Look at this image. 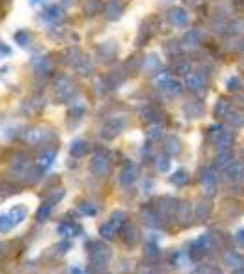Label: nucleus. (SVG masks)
Segmentation results:
<instances>
[{
  "label": "nucleus",
  "instance_id": "26",
  "mask_svg": "<svg viewBox=\"0 0 244 274\" xmlns=\"http://www.w3.org/2000/svg\"><path fill=\"white\" fill-rule=\"evenodd\" d=\"M104 11H106L108 21H119L120 17H122V6L119 4V0H111V2H108Z\"/></svg>",
  "mask_w": 244,
  "mask_h": 274
},
{
  "label": "nucleus",
  "instance_id": "33",
  "mask_svg": "<svg viewBox=\"0 0 244 274\" xmlns=\"http://www.w3.org/2000/svg\"><path fill=\"white\" fill-rule=\"evenodd\" d=\"M160 258V252H159V247L155 243H148L144 249V259L148 263H157Z\"/></svg>",
  "mask_w": 244,
  "mask_h": 274
},
{
  "label": "nucleus",
  "instance_id": "38",
  "mask_svg": "<svg viewBox=\"0 0 244 274\" xmlns=\"http://www.w3.org/2000/svg\"><path fill=\"white\" fill-rule=\"evenodd\" d=\"M184 112L188 113L189 119H195V117L202 115L204 108H202V104H199V102H188V104H184Z\"/></svg>",
  "mask_w": 244,
  "mask_h": 274
},
{
  "label": "nucleus",
  "instance_id": "46",
  "mask_svg": "<svg viewBox=\"0 0 244 274\" xmlns=\"http://www.w3.org/2000/svg\"><path fill=\"white\" fill-rule=\"evenodd\" d=\"M160 137H162V126L160 124H150V128H148V139L150 141H157Z\"/></svg>",
  "mask_w": 244,
  "mask_h": 274
},
{
  "label": "nucleus",
  "instance_id": "48",
  "mask_svg": "<svg viewBox=\"0 0 244 274\" xmlns=\"http://www.w3.org/2000/svg\"><path fill=\"white\" fill-rule=\"evenodd\" d=\"M229 104H231L233 110H240V108L244 110V97L239 95V93H233V95L229 97Z\"/></svg>",
  "mask_w": 244,
  "mask_h": 274
},
{
  "label": "nucleus",
  "instance_id": "45",
  "mask_svg": "<svg viewBox=\"0 0 244 274\" xmlns=\"http://www.w3.org/2000/svg\"><path fill=\"white\" fill-rule=\"evenodd\" d=\"M180 50H182V46H180L177 41H169L164 44V51L169 57H177L180 53Z\"/></svg>",
  "mask_w": 244,
  "mask_h": 274
},
{
  "label": "nucleus",
  "instance_id": "3",
  "mask_svg": "<svg viewBox=\"0 0 244 274\" xmlns=\"http://www.w3.org/2000/svg\"><path fill=\"white\" fill-rule=\"evenodd\" d=\"M90 259H91V265L102 269V267H106V265L110 263L111 249L106 243H102V241H91L90 243Z\"/></svg>",
  "mask_w": 244,
  "mask_h": 274
},
{
  "label": "nucleus",
  "instance_id": "9",
  "mask_svg": "<svg viewBox=\"0 0 244 274\" xmlns=\"http://www.w3.org/2000/svg\"><path fill=\"white\" fill-rule=\"evenodd\" d=\"M166 19H168L169 24L175 26V28H186V26L189 24L188 11H186L184 8H180V6H175V8L168 10V13H166Z\"/></svg>",
  "mask_w": 244,
  "mask_h": 274
},
{
  "label": "nucleus",
  "instance_id": "5",
  "mask_svg": "<svg viewBox=\"0 0 244 274\" xmlns=\"http://www.w3.org/2000/svg\"><path fill=\"white\" fill-rule=\"evenodd\" d=\"M22 137H24V141L28 143V145L39 147V145H46V143L50 141V137H55V135H53V132H51L50 128H46V126H30L22 132Z\"/></svg>",
  "mask_w": 244,
  "mask_h": 274
},
{
  "label": "nucleus",
  "instance_id": "44",
  "mask_svg": "<svg viewBox=\"0 0 244 274\" xmlns=\"http://www.w3.org/2000/svg\"><path fill=\"white\" fill-rule=\"evenodd\" d=\"M15 41H17V44L22 46V48H28V46L31 44V37H30L28 31L20 30V31H17V33H15Z\"/></svg>",
  "mask_w": 244,
  "mask_h": 274
},
{
  "label": "nucleus",
  "instance_id": "18",
  "mask_svg": "<svg viewBox=\"0 0 244 274\" xmlns=\"http://www.w3.org/2000/svg\"><path fill=\"white\" fill-rule=\"evenodd\" d=\"M200 183H202V188L208 196L215 194V176L209 168H202L200 170Z\"/></svg>",
  "mask_w": 244,
  "mask_h": 274
},
{
  "label": "nucleus",
  "instance_id": "11",
  "mask_svg": "<svg viewBox=\"0 0 244 274\" xmlns=\"http://www.w3.org/2000/svg\"><path fill=\"white\" fill-rule=\"evenodd\" d=\"M153 33H155V26H153V21H144L142 24H140V30H139V33H137V46H144L146 42L150 41L151 37H153Z\"/></svg>",
  "mask_w": 244,
  "mask_h": 274
},
{
  "label": "nucleus",
  "instance_id": "55",
  "mask_svg": "<svg viewBox=\"0 0 244 274\" xmlns=\"http://www.w3.org/2000/svg\"><path fill=\"white\" fill-rule=\"evenodd\" d=\"M235 8H237L240 13H244V0H235Z\"/></svg>",
  "mask_w": 244,
  "mask_h": 274
},
{
  "label": "nucleus",
  "instance_id": "37",
  "mask_svg": "<svg viewBox=\"0 0 244 274\" xmlns=\"http://www.w3.org/2000/svg\"><path fill=\"white\" fill-rule=\"evenodd\" d=\"M231 154L228 152V150H224V152H220L219 156H217V158H215V167L217 168H220V170H224L226 167H229V165H231Z\"/></svg>",
  "mask_w": 244,
  "mask_h": 274
},
{
  "label": "nucleus",
  "instance_id": "56",
  "mask_svg": "<svg viewBox=\"0 0 244 274\" xmlns=\"http://www.w3.org/2000/svg\"><path fill=\"white\" fill-rule=\"evenodd\" d=\"M71 274H84V272H82L80 269H73V270H71Z\"/></svg>",
  "mask_w": 244,
  "mask_h": 274
},
{
  "label": "nucleus",
  "instance_id": "32",
  "mask_svg": "<svg viewBox=\"0 0 244 274\" xmlns=\"http://www.w3.org/2000/svg\"><path fill=\"white\" fill-rule=\"evenodd\" d=\"M31 66L35 68V71L39 75H46V73H50L51 70V62L50 59H46V57H39L37 61L31 62Z\"/></svg>",
  "mask_w": 244,
  "mask_h": 274
},
{
  "label": "nucleus",
  "instance_id": "12",
  "mask_svg": "<svg viewBox=\"0 0 244 274\" xmlns=\"http://www.w3.org/2000/svg\"><path fill=\"white\" fill-rule=\"evenodd\" d=\"M97 55L102 62H111L117 57V44L115 42H102L97 48Z\"/></svg>",
  "mask_w": 244,
  "mask_h": 274
},
{
  "label": "nucleus",
  "instance_id": "36",
  "mask_svg": "<svg viewBox=\"0 0 244 274\" xmlns=\"http://www.w3.org/2000/svg\"><path fill=\"white\" fill-rule=\"evenodd\" d=\"M224 259H226V265H229L231 269H242L244 267V258L242 256H239V254L228 252L224 256Z\"/></svg>",
  "mask_w": 244,
  "mask_h": 274
},
{
  "label": "nucleus",
  "instance_id": "40",
  "mask_svg": "<svg viewBox=\"0 0 244 274\" xmlns=\"http://www.w3.org/2000/svg\"><path fill=\"white\" fill-rule=\"evenodd\" d=\"M231 143H233V133L226 130V132L222 133V137H220L219 141L215 143V147L219 148L220 152H224V150H228V148L231 147Z\"/></svg>",
  "mask_w": 244,
  "mask_h": 274
},
{
  "label": "nucleus",
  "instance_id": "2",
  "mask_svg": "<svg viewBox=\"0 0 244 274\" xmlns=\"http://www.w3.org/2000/svg\"><path fill=\"white\" fill-rule=\"evenodd\" d=\"M126 124H128V119H126L124 115L110 117V119L102 124V128H100V137H102L104 141H111V139H115L117 135H120V133L124 132Z\"/></svg>",
  "mask_w": 244,
  "mask_h": 274
},
{
  "label": "nucleus",
  "instance_id": "17",
  "mask_svg": "<svg viewBox=\"0 0 244 274\" xmlns=\"http://www.w3.org/2000/svg\"><path fill=\"white\" fill-rule=\"evenodd\" d=\"M200 42V35L197 30H189L186 31L184 35H182V39H180V46H182V50H193V48H197Z\"/></svg>",
  "mask_w": 244,
  "mask_h": 274
},
{
  "label": "nucleus",
  "instance_id": "42",
  "mask_svg": "<svg viewBox=\"0 0 244 274\" xmlns=\"http://www.w3.org/2000/svg\"><path fill=\"white\" fill-rule=\"evenodd\" d=\"M51 205L50 203H42L39 207V210H37V221H39V223H44L46 219H50V214H51Z\"/></svg>",
  "mask_w": 244,
  "mask_h": 274
},
{
  "label": "nucleus",
  "instance_id": "6",
  "mask_svg": "<svg viewBox=\"0 0 244 274\" xmlns=\"http://www.w3.org/2000/svg\"><path fill=\"white\" fill-rule=\"evenodd\" d=\"M90 170L93 176L97 178H106L111 170V159L110 156L106 152H97L91 158V163H90Z\"/></svg>",
  "mask_w": 244,
  "mask_h": 274
},
{
  "label": "nucleus",
  "instance_id": "58",
  "mask_svg": "<svg viewBox=\"0 0 244 274\" xmlns=\"http://www.w3.org/2000/svg\"><path fill=\"white\" fill-rule=\"evenodd\" d=\"M240 181H242V187H244V174H242V178H240Z\"/></svg>",
  "mask_w": 244,
  "mask_h": 274
},
{
  "label": "nucleus",
  "instance_id": "62",
  "mask_svg": "<svg viewBox=\"0 0 244 274\" xmlns=\"http://www.w3.org/2000/svg\"><path fill=\"white\" fill-rule=\"evenodd\" d=\"M151 274H155V272H151Z\"/></svg>",
  "mask_w": 244,
  "mask_h": 274
},
{
  "label": "nucleus",
  "instance_id": "52",
  "mask_svg": "<svg viewBox=\"0 0 244 274\" xmlns=\"http://www.w3.org/2000/svg\"><path fill=\"white\" fill-rule=\"evenodd\" d=\"M208 212H209V207L206 203H200L199 207H197V216H199L200 219H204L206 216H208Z\"/></svg>",
  "mask_w": 244,
  "mask_h": 274
},
{
  "label": "nucleus",
  "instance_id": "29",
  "mask_svg": "<svg viewBox=\"0 0 244 274\" xmlns=\"http://www.w3.org/2000/svg\"><path fill=\"white\" fill-rule=\"evenodd\" d=\"M231 110V104H229V99L226 101L224 97H220L219 101H217V104H215L213 108V115L217 117V119H224L226 115H228V112Z\"/></svg>",
  "mask_w": 244,
  "mask_h": 274
},
{
  "label": "nucleus",
  "instance_id": "22",
  "mask_svg": "<svg viewBox=\"0 0 244 274\" xmlns=\"http://www.w3.org/2000/svg\"><path fill=\"white\" fill-rule=\"evenodd\" d=\"M224 33L228 37H240L244 35V19H233L224 26Z\"/></svg>",
  "mask_w": 244,
  "mask_h": 274
},
{
  "label": "nucleus",
  "instance_id": "35",
  "mask_svg": "<svg viewBox=\"0 0 244 274\" xmlns=\"http://www.w3.org/2000/svg\"><path fill=\"white\" fill-rule=\"evenodd\" d=\"M173 73L179 77H188L191 73V64L188 61H184V59H180V61H177L173 64Z\"/></svg>",
  "mask_w": 244,
  "mask_h": 274
},
{
  "label": "nucleus",
  "instance_id": "1",
  "mask_svg": "<svg viewBox=\"0 0 244 274\" xmlns=\"http://www.w3.org/2000/svg\"><path fill=\"white\" fill-rule=\"evenodd\" d=\"M53 93H55V101L59 104H64V102L71 101L75 97V82L71 81L68 75H59L57 81L53 82Z\"/></svg>",
  "mask_w": 244,
  "mask_h": 274
},
{
  "label": "nucleus",
  "instance_id": "13",
  "mask_svg": "<svg viewBox=\"0 0 244 274\" xmlns=\"http://www.w3.org/2000/svg\"><path fill=\"white\" fill-rule=\"evenodd\" d=\"M180 150H182V145H180V139L177 135H168L164 141V154L168 158H175L179 156Z\"/></svg>",
  "mask_w": 244,
  "mask_h": 274
},
{
  "label": "nucleus",
  "instance_id": "53",
  "mask_svg": "<svg viewBox=\"0 0 244 274\" xmlns=\"http://www.w3.org/2000/svg\"><path fill=\"white\" fill-rule=\"evenodd\" d=\"M70 247H71L70 241H64V243H59V245H57V249H59L60 254H62V252H68V250H70Z\"/></svg>",
  "mask_w": 244,
  "mask_h": 274
},
{
  "label": "nucleus",
  "instance_id": "49",
  "mask_svg": "<svg viewBox=\"0 0 244 274\" xmlns=\"http://www.w3.org/2000/svg\"><path fill=\"white\" fill-rule=\"evenodd\" d=\"M226 88L229 91H237L239 88H242V82H240L239 77H229L228 81H226Z\"/></svg>",
  "mask_w": 244,
  "mask_h": 274
},
{
  "label": "nucleus",
  "instance_id": "39",
  "mask_svg": "<svg viewBox=\"0 0 244 274\" xmlns=\"http://www.w3.org/2000/svg\"><path fill=\"white\" fill-rule=\"evenodd\" d=\"M224 132H226V130H224L222 124H211V126L208 128V139L215 145V143L222 137V133H224Z\"/></svg>",
  "mask_w": 244,
  "mask_h": 274
},
{
  "label": "nucleus",
  "instance_id": "51",
  "mask_svg": "<svg viewBox=\"0 0 244 274\" xmlns=\"http://www.w3.org/2000/svg\"><path fill=\"white\" fill-rule=\"evenodd\" d=\"M169 158H159L157 159V167H159L160 172H168L169 170Z\"/></svg>",
  "mask_w": 244,
  "mask_h": 274
},
{
  "label": "nucleus",
  "instance_id": "19",
  "mask_svg": "<svg viewBox=\"0 0 244 274\" xmlns=\"http://www.w3.org/2000/svg\"><path fill=\"white\" fill-rule=\"evenodd\" d=\"M160 115H162V113L159 112V108L151 106V104H148V106H144L142 110H140V117H142V121L148 122V124H159Z\"/></svg>",
  "mask_w": 244,
  "mask_h": 274
},
{
  "label": "nucleus",
  "instance_id": "21",
  "mask_svg": "<svg viewBox=\"0 0 244 274\" xmlns=\"http://www.w3.org/2000/svg\"><path fill=\"white\" fill-rule=\"evenodd\" d=\"M90 152V143L86 139H75V141L70 145V154L73 158H82Z\"/></svg>",
  "mask_w": 244,
  "mask_h": 274
},
{
  "label": "nucleus",
  "instance_id": "59",
  "mask_svg": "<svg viewBox=\"0 0 244 274\" xmlns=\"http://www.w3.org/2000/svg\"><path fill=\"white\" fill-rule=\"evenodd\" d=\"M2 250H4V249H2V245H0V254H2Z\"/></svg>",
  "mask_w": 244,
  "mask_h": 274
},
{
  "label": "nucleus",
  "instance_id": "28",
  "mask_svg": "<svg viewBox=\"0 0 244 274\" xmlns=\"http://www.w3.org/2000/svg\"><path fill=\"white\" fill-rule=\"evenodd\" d=\"M224 121L228 122V126H231V128H242L244 126V117H242V113L239 112V110H229L228 112V115L224 117Z\"/></svg>",
  "mask_w": 244,
  "mask_h": 274
},
{
  "label": "nucleus",
  "instance_id": "43",
  "mask_svg": "<svg viewBox=\"0 0 244 274\" xmlns=\"http://www.w3.org/2000/svg\"><path fill=\"white\" fill-rule=\"evenodd\" d=\"M15 227L17 225L13 223L10 214H2V216H0V232H10V230H13Z\"/></svg>",
  "mask_w": 244,
  "mask_h": 274
},
{
  "label": "nucleus",
  "instance_id": "24",
  "mask_svg": "<svg viewBox=\"0 0 244 274\" xmlns=\"http://www.w3.org/2000/svg\"><path fill=\"white\" fill-rule=\"evenodd\" d=\"M64 19V10L60 6H50L44 13V21L50 22V24H57Z\"/></svg>",
  "mask_w": 244,
  "mask_h": 274
},
{
  "label": "nucleus",
  "instance_id": "30",
  "mask_svg": "<svg viewBox=\"0 0 244 274\" xmlns=\"http://www.w3.org/2000/svg\"><path fill=\"white\" fill-rule=\"evenodd\" d=\"M57 232H59L60 236H64V238H73V236H79L80 228L77 227V225L70 223V221H64V223L59 225Z\"/></svg>",
  "mask_w": 244,
  "mask_h": 274
},
{
  "label": "nucleus",
  "instance_id": "20",
  "mask_svg": "<svg viewBox=\"0 0 244 274\" xmlns=\"http://www.w3.org/2000/svg\"><path fill=\"white\" fill-rule=\"evenodd\" d=\"M102 10H104L102 0H84V2H82V13H84L86 17L99 15Z\"/></svg>",
  "mask_w": 244,
  "mask_h": 274
},
{
  "label": "nucleus",
  "instance_id": "23",
  "mask_svg": "<svg viewBox=\"0 0 244 274\" xmlns=\"http://www.w3.org/2000/svg\"><path fill=\"white\" fill-rule=\"evenodd\" d=\"M222 172H224V179H226V181H237V179L242 178L244 167L240 165V163H231V165H229V167H226Z\"/></svg>",
  "mask_w": 244,
  "mask_h": 274
},
{
  "label": "nucleus",
  "instance_id": "34",
  "mask_svg": "<svg viewBox=\"0 0 244 274\" xmlns=\"http://www.w3.org/2000/svg\"><path fill=\"white\" fill-rule=\"evenodd\" d=\"M66 196V190L64 188H53V190H50V194L46 196V203H50L51 207H55V205H59L62 199H64Z\"/></svg>",
  "mask_w": 244,
  "mask_h": 274
},
{
  "label": "nucleus",
  "instance_id": "61",
  "mask_svg": "<svg viewBox=\"0 0 244 274\" xmlns=\"http://www.w3.org/2000/svg\"><path fill=\"white\" fill-rule=\"evenodd\" d=\"M242 88H244V82H242Z\"/></svg>",
  "mask_w": 244,
  "mask_h": 274
},
{
  "label": "nucleus",
  "instance_id": "14",
  "mask_svg": "<svg viewBox=\"0 0 244 274\" xmlns=\"http://www.w3.org/2000/svg\"><path fill=\"white\" fill-rule=\"evenodd\" d=\"M177 201L173 198H160L159 199V205H157V210H159L160 216H164V218H169V216H173L175 210H177Z\"/></svg>",
  "mask_w": 244,
  "mask_h": 274
},
{
  "label": "nucleus",
  "instance_id": "47",
  "mask_svg": "<svg viewBox=\"0 0 244 274\" xmlns=\"http://www.w3.org/2000/svg\"><path fill=\"white\" fill-rule=\"evenodd\" d=\"M79 210L84 214V216H95V214L99 212V208L95 207L93 203H86V201L79 205Z\"/></svg>",
  "mask_w": 244,
  "mask_h": 274
},
{
  "label": "nucleus",
  "instance_id": "8",
  "mask_svg": "<svg viewBox=\"0 0 244 274\" xmlns=\"http://www.w3.org/2000/svg\"><path fill=\"white\" fill-rule=\"evenodd\" d=\"M206 82H208V75L204 71H191L188 77H186V90L191 91V93H199V91H204Z\"/></svg>",
  "mask_w": 244,
  "mask_h": 274
},
{
  "label": "nucleus",
  "instance_id": "57",
  "mask_svg": "<svg viewBox=\"0 0 244 274\" xmlns=\"http://www.w3.org/2000/svg\"><path fill=\"white\" fill-rule=\"evenodd\" d=\"M31 2H33V4H39V2H42V0H31Z\"/></svg>",
  "mask_w": 244,
  "mask_h": 274
},
{
  "label": "nucleus",
  "instance_id": "15",
  "mask_svg": "<svg viewBox=\"0 0 244 274\" xmlns=\"http://www.w3.org/2000/svg\"><path fill=\"white\" fill-rule=\"evenodd\" d=\"M55 158H57V150H46V152H42L39 158H37L35 165L42 170V172H46V170H50V168L53 167Z\"/></svg>",
  "mask_w": 244,
  "mask_h": 274
},
{
  "label": "nucleus",
  "instance_id": "50",
  "mask_svg": "<svg viewBox=\"0 0 244 274\" xmlns=\"http://www.w3.org/2000/svg\"><path fill=\"white\" fill-rule=\"evenodd\" d=\"M68 115L71 117V119H82V115H84V106H82V104H80V106H71L70 108V112H68Z\"/></svg>",
  "mask_w": 244,
  "mask_h": 274
},
{
  "label": "nucleus",
  "instance_id": "4",
  "mask_svg": "<svg viewBox=\"0 0 244 274\" xmlns=\"http://www.w3.org/2000/svg\"><path fill=\"white\" fill-rule=\"evenodd\" d=\"M124 221H126V212H122V210H115V212L110 216V219H108L106 223L100 225L99 234L104 239H111L115 234H117L120 228H122Z\"/></svg>",
  "mask_w": 244,
  "mask_h": 274
},
{
  "label": "nucleus",
  "instance_id": "54",
  "mask_svg": "<svg viewBox=\"0 0 244 274\" xmlns=\"http://www.w3.org/2000/svg\"><path fill=\"white\" fill-rule=\"evenodd\" d=\"M204 2H206V0H186V4L191 6V8H200Z\"/></svg>",
  "mask_w": 244,
  "mask_h": 274
},
{
  "label": "nucleus",
  "instance_id": "27",
  "mask_svg": "<svg viewBox=\"0 0 244 274\" xmlns=\"http://www.w3.org/2000/svg\"><path fill=\"white\" fill-rule=\"evenodd\" d=\"M122 239H124L128 245H133L135 241H137V238H139V232H137V227L131 223H124L122 225Z\"/></svg>",
  "mask_w": 244,
  "mask_h": 274
},
{
  "label": "nucleus",
  "instance_id": "41",
  "mask_svg": "<svg viewBox=\"0 0 244 274\" xmlns=\"http://www.w3.org/2000/svg\"><path fill=\"white\" fill-rule=\"evenodd\" d=\"M169 181L173 183V185H177V187H182V185H186L189 181V176L186 170H177L173 176H169Z\"/></svg>",
  "mask_w": 244,
  "mask_h": 274
},
{
  "label": "nucleus",
  "instance_id": "31",
  "mask_svg": "<svg viewBox=\"0 0 244 274\" xmlns=\"http://www.w3.org/2000/svg\"><path fill=\"white\" fill-rule=\"evenodd\" d=\"M8 214H10V218L13 219V223L19 225V223H22L26 219V216H28V208H26L24 205H15Z\"/></svg>",
  "mask_w": 244,
  "mask_h": 274
},
{
  "label": "nucleus",
  "instance_id": "10",
  "mask_svg": "<svg viewBox=\"0 0 244 274\" xmlns=\"http://www.w3.org/2000/svg\"><path fill=\"white\" fill-rule=\"evenodd\" d=\"M159 88L162 91H166L169 97H177L184 91V84L179 79H173V77H162L159 81Z\"/></svg>",
  "mask_w": 244,
  "mask_h": 274
},
{
  "label": "nucleus",
  "instance_id": "16",
  "mask_svg": "<svg viewBox=\"0 0 244 274\" xmlns=\"http://www.w3.org/2000/svg\"><path fill=\"white\" fill-rule=\"evenodd\" d=\"M137 167H135L133 163H128L122 170H120V176H119V181H120V185H124V187H130L131 183L137 179Z\"/></svg>",
  "mask_w": 244,
  "mask_h": 274
},
{
  "label": "nucleus",
  "instance_id": "7",
  "mask_svg": "<svg viewBox=\"0 0 244 274\" xmlns=\"http://www.w3.org/2000/svg\"><path fill=\"white\" fill-rule=\"evenodd\" d=\"M44 106H46L44 97L42 95H30L28 99L22 101V104H20V112L28 117H35L44 110Z\"/></svg>",
  "mask_w": 244,
  "mask_h": 274
},
{
  "label": "nucleus",
  "instance_id": "25",
  "mask_svg": "<svg viewBox=\"0 0 244 274\" xmlns=\"http://www.w3.org/2000/svg\"><path fill=\"white\" fill-rule=\"evenodd\" d=\"M160 66H162V64H160V59L157 55H155V53L148 55L144 59V62H142V70H144L146 73H148V75H153L155 71L160 70Z\"/></svg>",
  "mask_w": 244,
  "mask_h": 274
},
{
  "label": "nucleus",
  "instance_id": "60",
  "mask_svg": "<svg viewBox=\"0 0 244 274\" xmlns=\"http://www.w3.org/2000/svg\"><path fill=\"white\" fill-rule=\"evenodd\" d=\"M242 68H244V61H242Z\"/></svg>",
  "mask_w": 244,
  "mask_h": 274
}]
</instances>
